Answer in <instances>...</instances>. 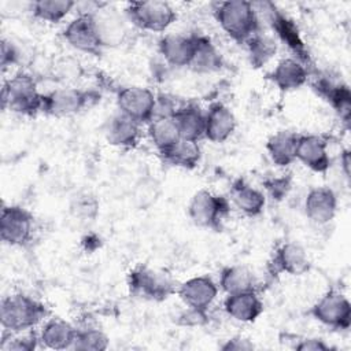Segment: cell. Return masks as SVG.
<instances>
[{"instance_id":"30","label":"cell","mask_w":351,"mask_h":351,"mask_svg":"<svg viewBox=\"0 0 351 351\" xmlns=\"http://www.w3.org/2000/svg\"><path fill=\"white\" fill-rule=\"evenodd\" d=\"M219 288L226 295L255 289L254 276L244 266H228L219 274Z\"/></svg>"},{"instance_id":"35","label":"cell","mask_w":351,"mask_h":351,"mask_svg":"<svg viewBox=\"0 0 351 351\" xmlns=\"http://www.w3.org/2000/svg\"><path fill=\"white\" fill-rule=\"evenodd\" d=\"M4 333V339L1 341V350L10 351V350H16V351H32L37 347V341L40 340L38 336L34 332L26 330V332H19V333H11L7 332Z\"/></svg>"},{"instance_id":"17","label":"cell","mask_w":351,"mask_h":351,"mask_svg":"<svg viewBox=\"0 0 351 351\" xmlns=\"http://www.w3.org/2000/svg\"><path fill=\"white\" fill-rule=\"evenodd\" d=\"M206 115V126H204V138L211 143H223L226 141L233 132L236 130L237 122L234 114L222 103H213Z\"/></svg>"},{"instance_id":"27","label":"cell","mask_w":351,"mask_h":351,"mask_svg":"<svg viewBox=\"0 0 351 351\" xmlns=\"http://www.w3.org/2000/svg\"><path fill=\"white\" fill-rule=\"evenodd\" d=\"M315 90L322 96L347 123L351 115V93L347 85H336L328 80H319L315 85Z\"/></svg>"},{"instance_id":"38","label":"cell","mask_w":351,"mask_h":351,"mask_svg":"<svg viewBox=\"0 0 351 351\" xmlns=\"http://www.w3.org/2000/svg\"><path fill=\"white\" fill-rule=\"evenodd\" d=\"M16 60H18V51L15 49V47L11 43L3 40L1 41V66H3V69L8 67L11 64H15Z\"/></svg>"},{"instance_id":"20","label":"cell","mask_w":351,"mask_h":351,"mask_svg":"<svg viewBox=\"0 0 351 351\" xmlns=\"http://www.w3.org/2000/svg\"><path fill=\"white\" fill-rule=\"evenodd\" d=\"M267 78L282 92L302 88L307 81V69L296 58H285L267 74Z\"/></svg>"},{"instance_id":"40","label":"cell","mask_w":351,"mask_h":351,"mask_svg":"<svg viewBox=\"0 0 351 351\" xmlns=\"http://www.w3.org/2000/svg\"><path fill=\"white\" fill-rule=\"evenodd\" d=\"M340 163H341L344 176L348 178L350 177V151L348 149L343 151V154L340 156Z\"/></svg>"},{"instance_id":"34","label":"cell","mask_w":351,"mask_h":351,"mask_svg":"<svg viewBox=\"0 0 351 351\" xmlns=\"http://www.w3.org/2000/svg\"><path fill=\"white\" fill-rule=\"evenodd\" d=\"M108 347L107 335L96 328L77 329V335L73 343V350L81 351H101Z\"/></svg>"},{"instance_id":"14","label":"cell","mask_w":351,"mask_h":351,"mask_svg":"<svg viewBox=\"0 0 351 351\" xmlns=\"http://www.w3.org/2000/svg\"><path fill=\"white\" fill-rule=\"evenodd\" d=\"M295 158L310 170L325 173L330 166L326 137L321 134H299Z\"/></svg>"},{"instance_id":"39","label":"cell","mask_w":351,"mask_h":351,"mask_svg":"<svg viewBox=\"0 0 351 351\" xmlns=\"http://www.w3.org/2000/svg\"><path fill=\"white\" fill-rule=\"evenodd\" d=\"M295 348L300 350V351H326V350H330V347L328 344H325L324 340L314 339V337L300 340L295 346Z\"/></svg>"},{"instance_id":"36","label":"cell","mask_w":351,"mask_h":351,"mask_svg":"<svg viewBox=\"0 0 351 351\" xmlns=\"http://www.w3.org/2000/svg\"><path fill=\"white\" fill-rule=\"evenodd\" d=\"M265 188L273 199H282L289 189V180L285 177L271 178L265 182Z\"/></svg>"},{"instance_id":"15","label":"cell","mask_w":351,"mask_h":351,"mask_svg":"<svg viewBox=\"0 0 351 351\" xmlns=\"http://www.w3.org/2000/svg\"><path fill=\"white\" fill-rule=\"evenodd\" d=\"M336 211L337 197L329 186H314L307 192L304 199V213L311 222L325 225L335 218Z\"/></svg>"},{"instance_id":"13","label":"cell","mask_w":351,"mask_h":351,"mask_svg":"<svg viewBox=\"0 0 351 351\" xmlns=\"http://www.w3.org/2000/svg\"><path fill=\"white\" fill-rule=\"evenodd\" d=\"M177 295L185 307L207 311L218 295V285L208 276H195L177 288Z\"/></svg>"},{"instance_id":"29","label":"cell","mask_w":351,"mask_h":351,"mask_svg":"<svg viewBox=\"0 0 351 351\" xmlns=\"http://www.w3.org/2000/svg\"><path fill=\"white\" fill-rule=\"evenodd\" d=\"M165 162L170 163L176 167L182 169H193L199 165L202 158V151L199 147V143L188 141V140H180L177 144H174L169 151L160 155Z\"/></svg>"},{"instance_id":"1","label":"cell","mask_w":351,"mask_h":351,"mask_svg":"<svg viewBox=\"0 0 351 351\" xmlns=\"http://www.w3.org/2000/svg\"><path fill=\"white\" fill-rule=\"evenodd\" d=\"M214 16L221 29L239 44H245L259 33V16L251 1H221L214 10Z\"/></svg>"},{"instance_id":"37","label":"cell","mask_w":351,"mask_h":351,"mask_svg":"<svg viewBox=\"0 0 351 351\" xmlns=\"http://www.w3.org/2000/svg\"><path fill=\"white\" fill-rule=\"evenodd\" d=\"M221 350H223V351H250V350H254V344L248 339L239 336V337H232V339L226 340L221 346Z\"/></svg>"},{"instance_id":"28","label":"cell","mask_w":351,"mask_h":351,"mask_svg":"<svg viewBox=\"0 0 351 351\" xmlns=\"http://www.w3.org/2000/svg\"><path fill=\"white\" fill-rule=\"evenodd\" d=\"M189 67L197 73H211L222 67V56L208 37L196 36L195 53Z\"/></svg>"},{"instance_id":"18","label":"cell","mask_w":351,"mask_h":351,"mask_svg":"<svg viewBox=\"0 0 351 351\" xmlns=\"http://www.w3.org/2000/svg\"><path fill=\"white\" fill-rule=\"evenodd\" d=\"M273 270L289 276H302L310 270V259L306 250L293 241L280 245L273 256Z\"/></svg>"},{"instance_id":"23","label":"cell","mask_w":351,"mask_h":351,"mask_svg":"<svg viewBox=\"0 0 351 351\" xmlns=\"http://www.w3.org/2000/svg\"><path fill=\"white\" fill-rule=\"evenodd\" d=\"M77 329L67 321L60 318H51L44 322L38 339L51 350H67L73 347Z\"/></svg>"},{"instance_id":"31","label":"cell","mask_w":351,"mask_h":351,"mask_svg":"<svg viewBox=\"0 0 351 351\" xmlns=\"http://www.w3.org/2000/svg\"><path fill=\"white\" fill-rule=\"evenodd\" d=\"M75 5V1L71 0H37L30 4V11L36 19L58 23L63 21Z\"/></svg>"},{"instance_id":"16","label":"cell","mask_w":351,"mask_h":351,"mask_svg":"<svg viewBox=\"0 0 351 351\" xmlns=\"http://www.w3.org/2000/svg\"><path fill=\"white\" fill-rule=\"evenodd\" d=\"M196 47V36L166 34L159 40V53L174 67H189Z\"/></svg>"},{"instance_id":"6","label":"cell","mask_w":351,"mask_h":351,"mask_svg":"<svg viewBox=\"0 0 351 351\" xmlns=\"http://www.w3.org/2000/svg\"><path fill=\"white\" fill-rule=\"evenodd\" d=\"M117 106L121 114L137 123H148L155 114L156 96L148 88L129 85L117 92Z\"/></svg>"},{"instance_id":"8","label":"cell","mask_w":351,"mask_h":351,"mask_svg":"<svg viewBox=\"0 0 351 351\" xmlns=\"http://www.w3.org/2000/svg\"><path fill=\"white\" fill-rule=\"evenodd\" d=\"M34 217L21 206H3L0 215V237L8 245H25L33 234Z\"/></svg>"},{"instance_id":"7","label":"cell","mask_w":351,"mask_h":351,"mask_svg":"<svg viewBox=\"0 0 351 351\" xmlns=\"http://www.w3.org/2000/svg\"><path fill=\"white\" fill-rule=\"evenodd\" d=\"M310 313L318 322L333 329L346 330L351 325V303L346 295L335 289L324 293Z\"/></svg>"},{"instance_id":"2","label":"cell","mask_w":351,"mask_h":351,"mask_svg":"<svg viewBox=\"0 0 351 351\" xmlns=\"http://www.w3.org/2000/svg\"><path fill=\"white\" fill-rule=\"evenodd\" d=\"M47 314V307L43 303L23 293L4 298L0 306L1 326L4 332L11 333L32 330Z\"/></svg>"},{"instance_id":"19","label":"cell","mask_w":351,"mask_h":351,"mask_svg":"<svg viewBox=\"0 0 351 351\" xmlns=\"http://www.w3.org/2000/svg\"><path fill=\"white\" fill-rule=\"evenodd\" d=\"M225 313L239 322H254L263 313V303L255 289L226 295Z\"/></svg>"},{"instance_id":"21","label":"cell","mask_w":351,"mask_h":351,"mask_svg":"<svg viewBox=\"0 0 351 351\" xmlns=\"http://www.w3.org/2000/svg\"><path fill=\"white\" fill-rule=\"evenodd\" d=\"M173 118L180 130L182 140L199 143L204 137L206 115L195 103H188L185 106L177 107Z\"/></svg>"},{"instance_id":"33","label":"cell","mask_w":351,"mask_h":351,"mask_svg":"<svg viewBox=\"0 0 351 351\" xmlns=\"http://www.w3.org/2000/svg\"><path fill=\"white\" fill-rule=\"evenodd\" d=\"M247 51H248V58L250 63L254 67H262L266 64L277 52V43L273 37L263 34V33H256L252 36L247 43Z\"/></svg>"},{"instance_id":"12","label":"cell","mask_w":351,"mask_h":351,"mask_svg":"<svg viewBox=\"0 0 351 351\" xmlns=\"http://www.w3.org/2000/svg\"><path fill=\"white\" fill-rule=\"evenodd\" d=\"M261 8H263V11H266V18L271 26V29L276 32V34L278 36V38L287 44V47L293 51L295 58L299 59L300 62H307L308 60V53L307 49L303 44V40L299 34V30L296 27V25L293 23V21H291L289 18H287L285 15H282L273 3H256Z\"/></svg>"},{"instance_id":"4","label":"cell","mask_w":351,"mask_h":351,"mask_svg":"<svg viewBox=\"0 0 351 351\" xmlns=\"http://www.w3.org/2000/svg\"><path fill=\"white\" fill-rule=\"evenodd\" d=\"M125 14L136 27L155 33L165 32L177 19L174 8L167 1L159 0L128 3Z\"/></svg>"},{"instance_id":"24","label":"cell","mask_w":351,"mask_h":351,"mask_svg":"<svg viewBox=\"0 0 351 351\" xmlns=\"http://www.w3.org/2000/svg\"><path fill=\"white\" fill-rule=\"evenodd\" d=\"M148 136L160 155L181 140L173 115H155L148 122Z\"/></svg>"},{"instance_id":"22","label":"cell","mask_w":351,"mask_h":351,"mask_svg":"<svg viewBox=\"0 0 351 351\" xmlns=\"http://www.w3.org/2000/svg\"><path fill=\"white\" fill-rule=\"evenodd\" d=\"M104 136L108 144L119 148H133L137 145L140 138V123L118 112L108 119Z\"/></svg>"},{"instance_id":"3","label":"cell","mask_w":351,"mask_h":351,"mask_svg":"<svg viewBox=\"0 0 351 351\" xmlns=\"http://www.w3.org/2000/svg\"><path fill=\"white\" fill-rule=\"evenodd\" d=\"M43 97L36 80L26 73H18L8 78L1 89L3 108L22 115H36L43 111Z\"/></svg>"},{"instance_id":"9","label":"cell","mask_w":351,"mask_h":351,"mask_svg":"<svg viewBox=\"0 0 351 351\" xmlns=\"http://www.w3.org/2000/svg\"><path fill=\"white\" fill-rule=\"evenodd\" d=\"M63 38L71 48L93 56L100 55L103 49L92 12H81L69 22L63 30Z\"/></svg>"},{"instance_id":"5","label":"cell","mask_w":351,"mask_h":351,"mask_svg":"<svg viewBox=\"0 0 351 351\" xmlns=\"http://www.w3.org/2000/svg\"><path fill=\"white\" fill-rule=\"evenodd\" d=\"M228 213V200L223 196L214 195L207 189L195 192L188 204V215L199 228L218 230Z\"/></svg>"},{"instance_id":"11","label":"cell","mask_w":351,"mask_h":351,"mask_svg":"<svg viewBox=\"0 0 351 351\" xmlns=\"http://www.w3.org/2000/svg\"><path fill=\"white\" fill-rule=\"evenodd\" d=\"M129 287L134 295L149 300H163L176 292L169 276L144 266L130 271Z\"/></svg>"},{"instance_id":"32","label":"cell","mask_w":351,"mask_h":351,"mask_svg":"<svg viewBox=\"0 0 351 351\" xmlns=\"http://www.w3.org/2000/svg\"><path fill=\"white\" fill-rule=\"evenodd\" d=\"M90 12L93 15L103 47L119 44L122 41V37L125 33L121 19H118L114 14L104 12L101 10H96V11H90Z\"/></svg>"},{"instance_id":"10","label":"cell","mask_w":351,"mask_h":351,"mask_svg":"<svg viewBox=\"0 0 351 351\" xmlns=\"http://www.w3.org/2000/svg\"><path fill=\"white\" fill-rule=\"evenodd\" d=\"M93 99V93L78 88H56L43 97V112L51 117L63 118L78 114Z\"/></svg>"},{"instance_id":"25","label":"cell","mask_w":351,"mask_h":351,"mask_svg":"<svg viewBox=\"0 0 351 351\" xmlns=\"http://www.w3.org/2000/svg\"><path fill=\"white\" fill-rule=\"evenodd\" d=\"M298 136L289 130H281L271 134L266 141V151L271 162L280 167L289 166L296 160V143Z\"/></svg>"},{"instance_id":"26","label":"cell","mask_w":351,"mask_h":351,"mask_svg":"<svg viewBox=\"0 0 351 351\" xmlns=\"http://www.w3.org/2000/svg\"><path fill=\"white\" fill-rule=\"evenodd\" d=\"M233 204L245 215L256 217L259 215L266 204V196L259 189L245 184L243 180L234 182L232 192Z\"/></svg>"}]
</instances>
